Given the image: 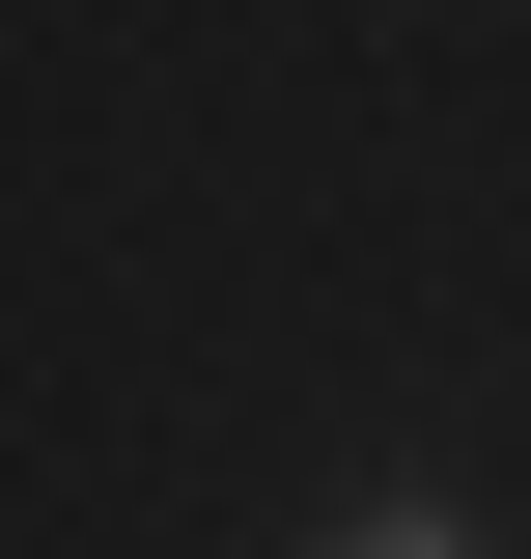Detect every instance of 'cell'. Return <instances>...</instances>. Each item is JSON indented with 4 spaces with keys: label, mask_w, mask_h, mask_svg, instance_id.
<instances>
[{
    "label": "cell",
    "mask_w": 531,
    "mask_h": 559,
    "mask_svg": "<svg viewBox=\"0 0 531 559\" xmlns=\"http://www.w3.org/2000/svg\"><path fill=\"white\" fill-rule=\"evenodd\" d=\"M335 559H475V532H448V503H364V532H335Z\"/></svg>",
    "instance_id": "cell-1"
}]
</instances>
